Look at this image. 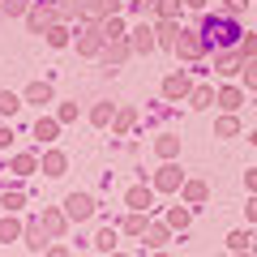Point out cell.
<instances>
[{
    "label": "cell",
    "instance_id": "obj_15",
    "mask_svg": "<svg viewBox=\"0 0 257 257\" xmlns=\"http://www.w3.org/2000/svg\"><path fill=\"white\" fill-rule=\"evenodd\" d=\"M128 52H133V43H128V39H107V47H103V64H120Z\"/></svg>",
    "mask_w": 257,
    "mask_h": 257
},
{
    "label": "cell",
    "instance_id": "obj_44",
    "mask_svg": "<svg viewBox=\"0 0 257 257\" xmlns=\"http://www.w3.org/2000/svg\"><path fill=\"white\" fill-rule=\"evenodd\" d=\"M43 257H69V248H64V244H52V248H47Z\"/></svg>",
    "mask_w": 257,
    "mask_h": 257
},
{
    "label": "cell",
    "instance_id": "obj_42",
    "mask_svg": "<svg viewBox=\"0 0 257 257\" xmlns=\"http://www.w3.org/2000/svg\"><path fill=\"white\" fill-rule=\"evenodd\" d=\"M9 146H13V128L0 124V150H9Z\"/></svg>",
    "mask_w": 257,
    "mask_h": 257
},
{
    "label": "cell",
    "instance_id": "obj_9",
    "mask_svg": "<svg viewBox=\"0 0 257 257\" xmlns=\"http://www.w3.org/2000/svg\"><path fill=\"white\" fill-rule=\"evenodd\" d=\"M124 206H128V210H138V214H146L150 206H155V189H146V184H133V189L124 193Z\"/></svg>",
    "mask_w": 257,
    "mask_h": 257
},
{
    "label": "cell",
    "instance_id": "obj_11",
    "mask_svg": "<svg viewBox=\"0 0 257 257\" xmlns=\"http://www.w3.org/2000/svg\"><path fill=\"white\" fill-rule=\"evenodd\" d=\"M180 22H176V18H159V26H155V35H159V47H172V52H176V39H180Z\"/></svg>",
    "mask_w": 257,
    "mask_h": 257
},
{
    "label": "cell",
    "instance_id": "obj_17",
    "mask_svg": "<svg viewBox=\"0 0 257 257\" xmlns=\"http://www.w3.org/2000/svg\"><path fill=\"white\" fill-rule=\"evenodd\" d=\"M64 167H69L64 150H47V155H43V163H39V172H43V176H64Z\"/></svg>",
    "mask_w": 257,
    "mask_h": 257
},
{
    "label": "cell",
    "instance_id": "obj_19",
    "mask_svg": "<svg viewBox=\"0 0 257 257\" xmlns=\"http://www.w3.org/2000/svg\"><path fill=\"white\" fill-rule=\"evenodd\" d=\"M214 103H219L223 111H236L240 103H244V90H240V86H223V90H219V99H214Z\"/></svg>",
    "mask_w": 257,
    "mask_h": 257
},
{
    "label": "cell",
    "instance_id": "obj_26",
    "mask_svg": "<svg viewBox=\"0 0 257 257\" xmlns=\"http://www.w3.org/2000/svg\"><path fill=\"white\" fill-rule=\"evenodd\" d=\"M47 43H52V47H69V39H73V35H69V26H64V22H56V26H47Z\"/></svg>",
    "mask_w": 257,
    "mask_h": 257
},
{
    "label": "cell",
    "instance_id": "obj_24",
    "mask_svg": "<svg viewBox=\"0 0 257 257\" xmlns=\"http://www.w3.org/2000/svg\"><path fill=\"white\" fill-rule=\"evenodd\" d=\"M26 103H35V107L52 103V86H47V82H30V86H26Z\"/></svg>",
    "mask_w": 257,
    "mask_h": 257
},
{
    "label": "cell",
    "instance_id": "obj_4",
    "mask_svg": "<svg viewBox=\"0 0 257 257\" xmlns=\"http://www.w3.org/2000/svg\"><path fill=\"white\" fill-rule=\"evenodd\" d=\"M94 210H99V206H94L90 193H69V197H64V214H69V223H86Z\"/></svg>",
    "mask_w": 257,
    "mask_h": 257
},
{
    "label": "cell",
    "instance_id": "obj_8",
    "mask_svg": "<svg viewBox=\"0 0 257 257\" xmlns=\"http://www.w3.org/2000/svg\"><path fill=\"white\" fill-rule=\"evenodd\" d=\"M22 236H26V248H30V253H39V257H43L47 248H52V236H47V227H43L39 219H30Z\"/></svg>",
    "mask_w": 257,
    "mask_h": 257
},
{
    "label": "cell",
    "instance_id": "obj_1",
    "mask_svg": "<svg viewBox=\"0 0 257 257\" xmlns=\"http://www.w3.org/2000/svg\"><path fill=\"white\" fill-rule=\"evenodd\" d=\"M206 35V43L210 47H231V43H240L236 39V22L231 18H202V26H197Z\"/></svg>",
    "mask_w": 257,
    "mask_h": 257
},
{
    "label": "cell",
    "instance_id": "obj_50",
    "mask_svg": "<svg viewBox=\"0 0 257 257\" xmlns=\"http://www.w3.org/2000/svg\"><path fill=\"white\" fill-rule=\"evenodd\" d=\"M107 257H128V253H107Z\"/></svg>",
    "mask_w": 257,
    "mask_h": 257
},
{
    "label": "cell",
    "instance_id": "obj_14",
    "mask_svg": "<svg viewBox=\"0 0 257 257\" xmlns=\"http://www.w3.org/2000/svg\"><path fill=\"white\" fill-rule=\"evenodd\" d=\"M146 227H150V219L138 214V210H128L124 219H120V236H146Z\"/></svg>",
    "mask_w": 257,
    "mask_h": 257
},
{
    "label": "cell",
    "instance_id": "obj_12",
    "mask_svg": "<svg viewBox=\"0 0 257 257\" xmlns=\"http://www.w3.org/2000/svg\"><path fill=\"white\" fill-rule=\"evenodd\" d=\"M180 197H184V202L193 206V210H197V206H202L206 197H210V184H206V180H184V189H180Z\"/></svg>",
    "mask_w": 257,
    "mask_h": 257
},
{
    "label": "cell",
    "instance_id": "obj_2",
    "mask_svg": "<svg viewBox=\"0 0 257 257\" xmlns=\"http://www.w3.org/2000/svg\"><path fill=\"white\" fill-rule=\"evenodd\" d=\"M206 52H210V43H206L202 30H180V39H176V56H184V60H202Z\"/></svg>",
    "mask_w": 257,
    "mask_h": 257
},
{
    "label": "cell",
    "instance_id": "obj_5",
    "mask_svg": "<svg viewBox=\"0 0 257 257\" xmlns=\"http://www.w3.org/2000/svg\"><path fill=\"white\" fill-rule=\"evenodd\" d=\"M155 189H159V193H180V189H184V172H180V163H172V159H167V163L155 172Z\"/></svg>",
    "mask_w": 257,
    "mask_h": 257
},
{
    "label": "cell",
    "instance_id": "obj_31",
    "mask_svg": "<svg viewBox=\"0 0 257 257\" xmlns=\"http://www.w3.org/2000/svg\"><path fill=\"white\" fill-rule=\"evenodd\" d=\"M176 155H180V138L163 133V138H159V159H176Z\"/></svg>",
    "mask_w": 257,
    "mask_h": 257
},
{
    "label": "cell",
    "instance_id": "obj_29",
    "mask_svg": "<svg viewBox=\"0 0 257 257\" xmlns=\"http://www.w3.org/2000/svg\"><path fill=\"white\" fill-rule=\"evenodd\" d=\"M9 167H13V176H30V172L39 167V155H18Z\"/></svg>",
    "mask_w": 257,
    "mask_h": 257
},
{
    "label": "cell",
    "instance_id": "obj_39",
    "mask_svg": "<svg viewBox=\"0 0 257 257\" xmlns=\"http://www.w3.org/2000/svg\"><path fill=\"white\" fill-rule=\"evenodd\" d=\"M240 73H244V86H248V90H257V60H244Z\"/></svg>",
    "mask_w": 257,
    "mask_h": 257
},
{
    "label": "cell",
    "instance_id": "obj_34",
    "mask_svg": "<svg viewBox=\"0 0 257 257\" xmlns=\"http://www.w3.org/2000/svg\"><path fill=\"white\" fill-rule=\"evenodd\" d=\"M236 52H240V60H257V35H244L236 43Z\"/></svg>",
    "mask_w": 257,
    "mask_h": 257
},
{
    "label": "cell",
    "instance_id": "obj_23",
    "mask_svg": "<svg viewBox=\"0 0 257 257\" xmlns=\"http://www.w3.org/2000/svg\"><path fill=\"white\" fill-rule=\"evenodd\" d=\"M56 133H60V120H56V116L35 120V138H39V142H56Z\"/></svg>",
    "mask_w": 257,
    "mask_h": 257
},
{
    "label": "cell",
    "instance_id": "obj_28",
    "mask_svg": "<svg viewBox=\"0 0 257 257\" xmlns=\"http://www.w3.org/2000/svg\"><path fill=\"white\" fill-rule=\"evenodd\" d=\"M248 244H253V231H248V227H240V231H231V236H227V248H231V253H244Z\"/></svg>",
    "mask_w": 257,
    "mask_h": 257
},
{
    "label": "cell",
    "instance_id": "obj_49",
    "mask_svg": "<svg viewBox=\"0 0 257 257\" xmlns=\"http://www.w3.org/2000/svg\"><path fill=\"white\" fill-rule=\"evenodd\" d=\"M155 257H167V253H163V248H155Z\"/></svg>",
    "mask_w": 257,
    "mask_h": 257
},
{
    "label": "cell",
    "instance_id": "obj_21",
    "mask_svg": "<svg viewBox=\"0 0 257 257\" xmlns=\"http://www.w3.org/2000/svg\"><path fill=\"white\" fill-rule=\"evenodd\" d=\"M0 206H5V214H18V210H22V206H26V193H22V189H18V184H13V189H9V193L0 189Z\"/></svg>",
    "mask_w": 257,
    "mask_h": 257
},
{
    "label": "cell",
    "instance_id": "obj_40",
    "mask_svg": "<svg viewBox=\"0 0 257 257\" xmlns=\"http://www.w3.org/2000/svg\"><path fill=\"white\" fill-rule=\"evenodd\" d=\"M56 120H60V124H69V120H77V103H60V111H56Z\"/></svg>",
    "mask_w": 257,
    "mask_h": 257
},
{
    "label": "cell",
    "instance_id": "obj_18",
    "mask_svg": "<svg viewBox=\"0 0 257 257\" xmlns=\"http://www.w3.org/2000/svg\"><path fill=\"white\" fill-rule=\"evenodd\" d=\"M189 219H193V206H172L163 223H167L172 231H184V227H189Z\"/></svg>",
    "mask_w": 257,
    "mask_h": 257
},
{
    "label": "cell",
    "instance_id": "obj_27",
    "mask_svg": "<svg viewBox=\"0 0 257 257\" xmlns=\"http://www.w3.org/2000/svg\"><path fill=\"white\" fill-rule=\"evenodd\" d=\"M180 9H184V0H155V18H176L180 22Z\"/></svg>",
    "mask_w": 257,
    "mask_h": 257
},
{
    "label": "cell",
    "instance_id": "obj_3",
    "mask_svg": "<svg viewBox=\"0 0 257 257\" xmlns=\"http://www.w3.org/2000/svg\"><path fill=\"white\" fill-rule=\"evenodd\" d=\"M56 22H60V9H56V5H30V13H26V26L35 30V35H47V26H56Z\"/></svg>",
    "mask_w": 257,
    "mask_h": 257
},
{
    "label": "cell",
    "instance_id": "obj_7",
    "mask_svg": "<svg viewBox=\"0 0 257 257\" xmlns=\"http://www.w3.org/2000/svg\"><path fill=\"white\" fill-rule=\"evenodd\" d=\"M39 223L47 227V236L52 240H60L64 231H69V214H64V206L56 210V206H47V210H39Z\"/></svg>",
    "mask_w": 257,
    "mask_h": 257
},
{
    "label": "cell",
    "instance_id": "obj_16",
    "mask_svg": "<svg viewBox=\"0 0 257 257\" xmlns=\"http://www.w3.org/2000/svg\"><path fill=\"white\" fill-rule=\"evenodd\" d=\"M90 244L99 248L103 257H107V253H116V244H120V231H116V227H99V231H94V240H90Z\"/></svg>",
    "mask_w": 257,
    "mask_h": 257
},
{
    "label": "cell",
    "instance_id": "obj_25",
    "mask_svg": "<svg viewBox=\"0 0 257 257\" xmlns=\"http://www.w3.org/2000/svg\"><path fill=\"white\" fill-rule=\"evenodd\" d=\"M22 231H26V227H22V223L13 219V214H0V244H9V240H18Z\"/></svg>",
    "mask_w": 257,
    "mask_h": 257
},
{
    "label": "cell",
    "instance_id": "obj_10",
    "mask_svg": "<svg viewBox=\"0 0 257 257\" xmlns=\"http://www.w3.org/2000/svg\"><path fill=\"white\" fill-rule=\"evenodd\" d=\"M128 43H133V52H155L159 35H155V26H133L128 30Z\"/></svg>",
    "mask_w": 257,
    "mask_h": 257
},
{
    "label": "cell",
    "instance_id": "obj_43",
    "mask_svg": "<svg viewBox=\"0 0 257 257\" xmlns=\"http://www.w3.org/2000/svg\"><path fill=\"white\" fill-rule=\"evenodd\" d=\"M244 219H248V223H257V193L248 197V206H244Z\"/></svg>",
    "mask_w": 257,
    "mask_h": 257
},
{
    "label": "cell",
    "instance_id": "obj_38",
    "mask_svg": "<svg viewBox=\"0 0 257 257\" xmlns=\"http://www.w3.org/2000/svg\"><path fill=\"white\" fill-rule=\"evenodd\" d=\"M103 35H107V39H124V22H120V18H107V22H103Z\"/></svg>",
    "mask_w": 257,
    "mask_h": 257
},
{
    "label": "cell",
    "instance_id": "obj_22",
    "mask_svg": "<svg viewBox=\"0 0 257 257\" xmlns=\"http://www.w3.org/2000/svg\"><path fill=\"white\" fill-rule=\"evenodd\" d=\"M120 13V0H90V18L94 22H107Z\"/></svg>",
    "mask_w": 257,
    "mask_h": 257
},
{
    "label": "cell",
    "instance_id": "obj_36",
    "mask_svg": "<svg viewBox=\"0 0 257 257\" xmlns=\"http://www.w3.org/2000/svg\"><path fill=\"white\" fill-rule=\"evenodd\" d=\"M22 107V99L18 94H9V90H0V116H13V111Z\"/></svg>",
    "mask_w": 257,
    "mask_h": 257
},
{
    "label": "cell",
    "instance_id": "obj_32",
    "mask_svg": "<svg viewBox=\"0 0 257 257\" xmlns=\"http://www.w3.org/2000/svg\"><path fill=\"white\" fill-rule=\"evenodd\" d=\"M214 133H219V138H236V133H240V120L227 111V116H223L219 124H214Z\"/></svg>",
    "mask_w": 257,
    "mask_h": 257
},
{
    "label": "cell",
    "instance_id": "obj_37",
    "mask_svg": "<svg viewBox=\"0 0 257 257\" xmlns=\"http://www.w3.org/2000/svg\"><path fill=\"white\" fill-rule=\"evenodd\" d=\"M133 120H138V111H133V107L116 111V133H128V128H133Z\"/></svg>",
    "mask_w": 257,
    "mask_h": 257
},
{
    "label": "cell",
    "instance_id": "obj_46",
    "mask_svg": "<svg viewBox=\"0 0 257 257\" xmlns=\"http://www.w3.org/2000/svg\"><path fill=\"white\" fill-rule=\"evenodd\" d=\"M184 9H206V0H184Z\"/></svg>",
    "mask_w": 257,
    "mask_h": 257
},
{
    "label": "cell",
    "instance_id": "obj_20",
    "mask_svg": "<svg viewBox=\"0 0 257 257\" xmlns=\"http://www.w3.org/2000/svg\"><path fill=\"white\" fill-rule=\"evenodd\" d=\"M167 240H172V227H167V223H150L146 227V244L150 248H167Z\"/></svg>",
    "mask_w": 257,
    "mask_h": 257
},
{
    "label": "cell",
    "instance_id": "obj_47",
    "mask_svg": "<svg viewBox=\"0 0 257 257\" xmlns=\"http://www.w3.org/2000/svg\"><path fill=\"white\" fill-rule=\"evenodd\" d=\"M231 257H257V253H248V248H244V253H231Z\"/></svg>",
    "mask_w": 257,
    "mask_h": 257
},
{
    "label": "cell",
    "instance_id": "obj_35",
    "mask_svg": "<svg viewBox=\"0 0 257 257\" xmlns=\"http://www.w3.org/2000/svg\"><path fill=\"white\" fill-rule=\"evenodd\" d=\"M0 9H5V18H22V13H30V0H0Z\"/></svg>",
    "mask_w": 257,
    "mask_h": 257
},
{
    "label": "cell",
    "instance_id": "obj_48",
    "mask_svg": "<svg viewBox=\"0 0 257 257\" xmlns=\"http://www.w3.org/2000/svg\"><path fill=\"white\" fill-rule=\"evenodd\" d=\"M248 142H253V146H257V128H253V133H248Z\"/></svg>",
    "mask_w": 257,
    "mask_h": 257
},
{
    "label": "cell",
    "instance_id": "obj_30",
    "mask_svg": "<svg viewBox=\"0 0 257 257\" xmlns=\"http://www.w3.org/2000/svg\"><path fill=\"white\" fill-rule=\"evenodd\" d=\"M214 99H219V94H214L210 86H193V94H189V103H193V107H210Z\"/></svg>",
    "mask_w": 257,
    "mask_h": 257
},
{
    "label": "cell",
    "instance_id": "obj_13",
    "mask_svg": "<svg viewBox=\"0 0 257 257\" xmlns=\"http://www.w3.org/2000/svg\"><path fill=\"white\" fill-rule=\"evenodd\" d=\"M214 69H219L223 77H231V73H240V69H244V60H240V52H236V47H231V52L223 47V52L214 56Z\"/></svg>",
    "mask_w": 257,
    "mask_h": 257
},
{
    "label": "cell",
    "instance_id": "obj_41",
    "mask_svg": "<svg viewBox=\"0 0 257 257\" xmlns=\"http://www.w3.org/2000/svg\"><path fill=\"white\" fill-rule=\"evenodd\" d=\"M244 5H248V0H223V13L236 18V13H244Z\"/></svg>",
    "mask_w": 257,
    "mask_h": 257
},
{
    "label": "cell",
    "instance_id": "obj_45",
    "mask_svg": "<svg viewBox=\"0 0 257 257\" xmlns=\"http://www.w3.org/2000/svg\"><path fill=\"white\" fill-rule=\"evenodd\" d=\"M244 184H248V189L257 193V172H248V176H244Z\"/></svg>",
    "mask_w": 257,
    "mask_h": 257
},
{
    "label": "cell",
    "instance_id": "obj_6",
    "mask_svg": "<svg viewBox=\"0 0 257 257\" xmlns=\"http://www.w3.org/2000/svg\"><path fill=\"white\" fill-rule=\"evenodd\" d=\"M189 94H193V77L184 73V69H176V73L163 82V99L176 103V99H189Z\"/></svg>",
    "mask_w": 257,
    "mask_h": 257
},
{
    "label": "cell",
    "instance_id": "obj_33",
    "mask_svg": "<svg viewBox=\"0 0 257 257\" xmlns=\"http://www.w3.org/2000/svg\"><path fill=\"white\" fill-rule=\"evenodd\" d=\"M90 120L94 124H116V107H111V103H99V107L90 111Z\"/></svg>",
    "mask_w": 257,
    "mask_h": 257
}]
</instances>
